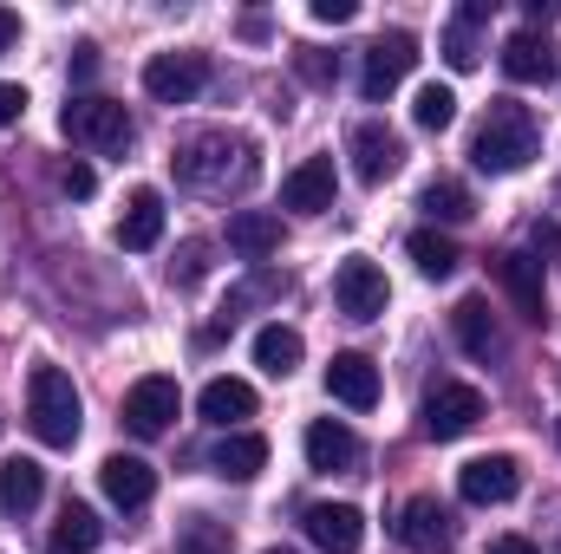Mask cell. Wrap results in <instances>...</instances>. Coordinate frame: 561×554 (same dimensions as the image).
I'll return each mask as SVG.
<instances>
[{"label": "cell", "mask_w": 561, "mask_h": 554, "mask_svg": "<svg viewBox=\"0 0 561 554\" xmlns=\"http://www.w3.org/2000/svg\"><path fill=\"white\" fill-rule=\"evenodd\" d=\"M536 150H542L536 112L516 105V99H490V112H483V125H477V138H470V163L490 170V176H516V170L536 163Z\"/></svg>", "instance_id": "obj_1"}, {"label": "cell", "mask_w": 561, "mask_h": 554, "mask_svg": "<svg viewBox=\"0 0 561 554\" xmlns=\"http://www.w3.org/2000/svg\"><path fill=\"white\" fill-rule=\"evenodd\" d=\"M79 424H85L79 385H72L59 366H33V379H26V430H33L46 450H72V443H79Z\"/></svg>", "instance_id": "obj_2"}, {"label": "cell", "mask_w": 561, "mask_h": 554, "mask_svg": "<svg viewBox=\"0 0 561 554\" xmlns=\"http://www.w3.org/2000/svg\"><path fill=\"white\" fill-rule=\"evenodd\" d=\"M59 131L72 143H85V150H125V143H131V112H125L118 99L85 92V99H72V105L59 112Z\"/></svg>", "instance_id": "obj_3"}, {"label": "cell", "mask_w": 561, "mask_h": 554, "mask_svg": "<svg viewBox=\"0 0 561 554\" xmlns=\"http://www.w3.org/2000/svg\"><path fill=\"white\" fill-rule=\"evenodd\" d=\"M477 424H483V392H477V385H463V379H437V385L424 392V430H431L437 443L470 437Z\"/></svg>", "instance_id": "obj_4"}, {"label": "cell", "mask_w": 561, "mask_h": 554, "mask_svg": "<svg viewBox=\"0 0 561 554\" xmlns=\"http://www.w3.org/2000/svg\"><path fill=\"white\" fill-rule=\"evenodd\" d=\"M419 66V39L412 33H379L373 46H366V66H359V92L379 105V99H392L399 85H405V72Z\"/></svg>", "instance_id": "obj_5"}, {"label": "cell", "mask_w": 561, "mask_h": 554, "mask_svg": "<svg viewBox=\"0 0 561 554\" xmlns=\"http://www.w3.org/2000/svg\"><path fill=\"white\" fill-rule=\"evenodd\" d=\"M346 150H353V170H359V183H392L399 170H405V138L392 131V125H379V118H359L353 125V138H346Z\"/></svg>", "instance_id": "obj_6"}, {"label": "cell", "mask_w": 561, "mask_h": 554, "mask_svg": "<svg viewBox=\"0 0 561 554\" xmlns=\"http://www.w3.org/2000/svg\"><path fill=\"white\" fill-rule=\"evenodd\" d=\"M203 85H209V59H203V53H157V59L144 66V92H150L157 105H190Z\"/></svg>", "instance_id": "obj_7"}, {"label": "cell", "mask_w": 561, "mask_h": 554, "mask_svg": "<svg viewBox=\"0 0 561 554\" xmlns=\"http://www.w3.org/2000/svg\"><path fill=\"white\" fill-rule=\"evenodd\" d=\"M333 300H340V313H346V320H379V313H386V300H392L386 268H379V262H366V255L340 262V275H333Z\"/></svg>", "instance_id": "obj_8"}, {"label": "cell", "mask_w": 561, "mask_h": 554, "mask_svg": "<svg viewBox=\"0 0 561 554\" xmlns=\"http://www.w3.org/2000/svg\"><path fill=\"white\" fill-rule=\"evenodd\" d=\"M457 489H463V503H477V509H496V503H516V489H523V463L516 457H470L463 470H457Z\"/></svg>", "instance_id": "obj_9"}, {"label": "cell", "mask_w": 561, "mask_h": 554, "mask_svg": "<svg viewBox=\"0 0 561 554\" xmlns=\"http://www.w3.org/2000/svg\"><path fill=\"white\" fill-rule=\"evenodd\" d=\"M490 275H496V287L510 293V307L529 320V326H542L549 320V287H542V262H529V255H490Z\"/></svg>", "instance_id": "obj_10"}, {"label": "cell", "mask_w": 561, "mask_h": 554, "mask_svg": "<svg viewBox=\"0 0 561 554\" xmlns=\"http://www.w3.org/2000/svg\"><path fill=\"white\" fill-rule=\"evenodd\" d=\"M399 542L412 554H450L457 549V516L437 503V496H412L399 509Z\"/></svg>", "instance_id": "obj_11"}, {"label": "cell", "mask_w": 561, "mask_h": 554, "mask_svg": "<svg viewBox=\"0 0 561 554\" xmlns=\"http://www.w3.org/2000/svg\"><path fill=\"white\" fill-rule=\"evenodd\" d=\"M183 412V392H176V379H163V372H150L138 379L131 392H125V424L138 430V437H163L170 424Z\"/></svg>", "instance_id": "obj_12"}, {"label": "cell", "mask_w": 561, "mask_h": 554, "mask_svg": "<svg viewBox=\"0 0 561 554\" xmlns=\"http://www.w3.org/2000/svg\"><path fill=\"white\" fill-rule=\"evenodd\" d=\"M333 157H307V163H294L287 176H280V209H294V216H327L333 209Z\"/></svg>", "instance_id": "obj_13"}, {"label": "cell", "mask_w": 561, "mask_h": 554, "mask_svg": "<svg viewBox=\"0 0 561 554\" xmlns=\"http://www.w3.org/2000/svg\"><path fill=\"white\" fill-rule=\"evenodd\" d=\"M359 457H366V443H359L353 424H340V417H313V424H307V463H313L320 476L359 470Z\"/></svg>", "instance_id": "obj_14"}, {"label": "cell", "mask_w": 561, "mask_h": 554, "mask_svg": "<svg viewBox=\"0 0 561 554\" xmlns=\"http://www.w3.org/2000/svg\"><path fill=\"white\" fill-rule=\"evenodd\" d=\"M327 399H340L346 412H373L379 405V366L366 353H333L327 359Z\"/></svg>", "instance_id": "obj_15"}, {"label": "cell", "mask_w": 561, "mask_h": 554, "mask_svg": "<svg viewBox=\"0 0 561 554\" xmlns=\"http://www.w3.org/2000/svg\"><path fill=\"white\" fill-rule=\"evenodd\" d=\"M307 535H313V549H327V554H359L366 549V516L353 503H313L307 509Z\"/></svg>", "instance_id": "obj_16"}, {"label": "cell", "mask_w": 561, "mask_h": 554, "mask_svg": "<svg viewBox=\"0 0 561 554\" xmlns=\"http://www.w3.org/2000/svg\"><path fill=\"white\" fill-rule=\"evenodd\" d=\"M450 333H457V346H463L470 359H496V353H503V326H496V313H490L483 293H463V300L450 307Z\"/></svg>", "instance_id": "obj_17"}, {"label": "cell", "mask_w": 561, "mask_h": 554, "mask_svg": "<svg viewBox=\"0 0 561 554\" xmlns=\"http://www.w3.org/2000/svg\"><path fill=\"white\" fill-rule=\"evenodd\" d=\"M170 170H176L183 183H196V189L222 183V176H229V138H222V131H196V138H183L176 143V157H170Z\"/></svg>", "instance_id": "obj_18"}, {"label": "cell", "mask_w": 561, "mask_h": 554, "mask_svg": "<svg viewBox=\"0 0 561 554\" xmlns=\"http://www.w3.org/2000/svg\"><path fill=\"white\" fill-rule=\"evenodd\" d=\"M99 489H105L118 509H144V503L157 496V470H150L144 457H125V450H112V457L99 463Z\"/></svg>", "instance_id": "obj_19"}, {"label": "cell", "mask_w": 561, "mask_h": 554, "mask_svg": "<svg viewBox=\"0 0 561 554\" xmlns=\"http://www.w3.org/2000/svg\"><path fill=\"white\" fill-rule=\"evenodd\" d=\"M496 59H503V79H516V85H549V79H556V46H549L542 33H529V26L510 33Z\"/></svg>", "instance_id": "obj_20"}, {"label": "cell", "mask_w": 561, "mask_h": 554, "mask_svg": "<svg viewBox=\"0 0 561 554\" xmlns=\"http://www.w3.org/2000/svg\"><path fill=\"white\" fill-rule=\"evenodd\" d=\"M209 463H216V476L249 483V476H262V470H268V437H262V430H229V437L209 450Z\"/></svg>", "instance_id": "obj_21"}, {"label": "cell", "mask_w": 561, "mask_h": 554, "mask_svg": "<svg viewBox=\"0 0 561 554\" xmlns=\"http://www.w3.org/2000/svg\"><path fill=\"white\" fill-rule=\"evenodd\" d=\"M163 242V196L157 189H131V203H125V216H118V249H157Z\"/></svg>", "instance_id": "obj_22"}, {"label": "cell", "mask_w": 561, "mask_h": 554, "mask_svg": "<svg viewBox=\"0 0 561 554\" xmlns=\"http://www.w3.org/2000/svg\"><path fill=\"white\" fill-rule=\"evenodd\" d=\"M46 496V470L33 457H7L0 463V516H33Z\"/></svg>", "instance_id": "obj_23"}, {"label": "cell", "mask_w": 561, "mask_h": 554, "mask_svg": "<svg viewBox=\"0 0 561 554\" xmlns=\"http://www.w3.org/2000/svg\"><path fill=\"white\" fill-rule=\"evenodd\" d=\"M229 249L242 262H268L280 249V216H268V209H236L229 216Z\"/></svg>", "instance_id": "obj_24"}, {"label": "cell", "mask_w": 561, "mask_h": 554, "mask_svg": "<svg viewBox=\"0 0 561 554\" xmlns=\"http://www.w3.org/2000/svg\"><path fill=\"white\" fill-rule=\"evenodd\" d=\"M105 542V522H99V509H85V503H66L59 509V522H53V535H46V554H92Z\"/></svg>", "instance_id": "obj_25"}, {"label": "cell", "mask_w": 561, "mask_h": 554, "mask_svg": "<svg viewBox=\"0 0 561 554\" xmlns=\"http://www.w3.org/2000/svg\"><path fill=\"white\" fill-rule=\"evenodd\" d=\"M196 412L209 417V424H222V430H236L242 417H255V385L249 379H209L203 399H196Z\"/></svg>", "instance_id": "obj_26"}, {"label": "cell", "mask_w": 561, "mask_h": 554, "mask_svg": "<svg viewBox=\"0 0 561 554\" xmlns=\"http://www.w3.org/2000/svg\"><path fill=\"white\" fill-rule=\"evenodd\" d=\"M300 353H307V339H300L294 326H280V320L255 333V366H262L268 379H287V372L300 366Z\"/></svg>", "instance_id": "obj_27"}, {"label": "cell", "mask_w": 561, "mask_h": 554, "mask_svg": "<svg viewBox=\"0 0 561 554\" xmlns=\"http://www.w3.org/2000/svg\"><path fill=\"white\" fill-rule=\"evenodd\" d=\"M419 209L431 222H470V216H477V196H470L457 176H431L424 196H419Z\"/></svg>", "instance_id": "obj_28"}, {"label": "cell", "mask_w": 561, "mask_h": 554, "mask_svg": "<svg viewBox=\"0 0 561 554\" xmlns=\"http://www.w3.org/2000/svg\"><path fill=\"white\" fill-rule=\"evenodd\" d=\"M405 249H412V262H419V275H424V280H450L457 268H463L457 242H450V235H437V229H419Z\"/></svg>", "instance_id": "obj_29"}, {"label": "cell", "mask_w": 561, "mask_h": 554, "mask_svg": "<svg viewBox=\"0 0 561 554\" xmlns=\"http://www.w3.org/2000/svg\"><path fill=\"white\" fill-rule=\"evenodd\" d=\"M412 125H419V131H450V125H457V92H450V85H419Z\"/></svg>", "instance_id": "obj_30"}, {"label": "cell", "mask_w": 561, "mask_h": 554, "mask_svg": "<svg viewBox=\"0 0 561 554\" xmlns=\"http://www.w3.org/2000/svg\"><path fill=\"white\" fill-rule=\"evenodd\" d=\"M444 66H450V72H477V66H483V46H477V20H463V13H457V20L444 26Z\"/></svg>", "instance_id": "obj_31"}, {"label": "cell", "mask_w": 561, "mask_h": 554, "mask_svg": "<svg viewBox=\"0 0 561 554\" xmlns=\"http://www.w3.org/2000/svg\"><path fill=\"white\" fill-rule=\"evenodd\" d=\"M176 554H236V535H229V529H216L209 516H190V522H183V535H176Z\"/></svg>", "instance_id": "obj_32"}, {"label": "cell", "mask_w": 561, "mask_h": 554, "mask_svg": "<svg viewBox=\"0 0 561 554\" xmlns=\"http://www.w3.org/2000/svg\"><path fill=\"white\" fill-rule=\"evenodd\" d=\"M203 275H209V242H183L176 262H170V280H176V287H196Z\"/></svg>", "instance_id": "obj_33"}, {"label": "cell", "mask_w": 561, "mask_h": 554, "mask_svg": "<svg viewBox=\"0 0 561 554\" xmlns=\"http://www.w3.org/2000/svg\"><path fill=\"white\" fill-rule=\"evenodd\" d=\"M294 72H300L307 85H333V79H340V59H327V53L300 46V53H294Z\"/></svg>", "instance_id": "obj_34"}, {"label": "cell", "mask_w": 561, "mask_h": 554, "mask_svg": "<svg viewBox=\"0 0 561 554\" xmlns=\"http://www.w3.org/2000/svg\"><path fill=\"white\" fill-rule=\"evenodd\" d=\"M59 189H66V196H79V203H85V196H92V189H99V176H92V163H66V170H59Z\"/></svg>", "instance_id": "obj_35"}, {"label": "cell", "mask_w": 561, "mask_h": 554, "mask_svg": "<svg viewBox=\"0 0 561 554\" xmlns=\"http://www.w3.org/2000/svg\"><path fill=\"white\" fill-rule=\"evenodd\" d=\"M353 13H359L353 0H313V20H320V26H346Z\"/></svg>", "instance_id": "obj_36"}, {"label": "cell", "mask_w": 561, "mask_h": 554, "mask_svg": "<svg viewBox=\"0 0 561 554\" xmlns=\"http://www.w3.org/2000/svg\"><path fill=\"white\" fill-rule=\"evenodd\" d=\"M20 112H26V92L20 85H0V125H13Z\"/></svg>", "instance_id": "obj_37"}, {"label": "cell", "mask_w": 561, "mask_h": 554, "mask_svg": "<svg viewBox=\"0 0 561 554\" xmlns=\"http://www.w3.org/2000/svg\"><path fill=\"white\" fill-rule=\"evenodd\" d=\"M490 554H542V549H536V542H523V535H496Z\"/></svg>", "instance_id": "obj_38"}, {"label": "cell", "mask_w": 561, "mask_h": 554, "mask_svg": "<svg viewBox=\"0 0 561 554\" xmlns=\"http://www.w3.org/2000/svg\"><path fill=\"white\" fill-rule=\"evenodd\" d=\"M561 7L556 0H529V33H536V26H549V20H556Z\"/></svg>", "instance_id": "obj_39"}, {"label": "cell", "mask_w": 561, "mask_h": 554, "mask_svg": "<svg viewBox=\"0 0 561 554\" xmlns=\"http://www.w3.org/2000/svg\"><path fill=\"white\" fill-rule=\"evenodd\" d=\"M13 39H20V13H7V7H0V53H7Z\"/></svg>", "instance_id": "obj_40"}, {"label": "cell", "mask_w": 561, "mask_h": 554, "mask_svg": "<svg viewBox=\"0 0 561 554\" xmlns=\"http://www.w3.org/2000/svg\"><path fill=\"white\" fill-rule=\"evenodd\" d=\"M72 72H79V79H92V72H99V53H92V46H79V59H72Z\"/></svg>", "instance_id": "obj_41"}, {"label": "cell", "mask_w": 561, "mask_h": 554, "mask_svg": "<svg viewBox=\"0 0 561 554\" xmlns=\"http://www.w3.org/2000/svg\"><path fill=\"white\" fill-rule=\"evenodd\" d=\"M268 554H294V549H268Z\"/></svg>", "instance_id": "obj_42"}, {"label": "cell", "mask_w": 561, "mask_h": 554, "mask_svg": "<svg viewBox=\"0 0 561 554\" xmlns=\"http://www.w3.org/2000/svg\"><path fill=\"white\" fill-rule=\"evenodd\" d=\"M556 437H561V417H556Z\"/></svg>", "instance_id": "obj_43"}]
</instances>
